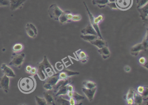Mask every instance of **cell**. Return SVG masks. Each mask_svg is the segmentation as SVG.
I'll return each instance as SVG.
<instances>
[{
  "label": "cell",
  "instance_id": "obj_1",
  "mask_svg": "<svg viewBox=\"0 0 148 105\" xmlns=\"http://www.w3.org/2000/svg\"><path fill=\"white\" fill-rule=\"evenodd\" d=\"M56 74L52 65L50 63L46 56H44L43 61L39 64L37 68V75L41 81H45Z\"/></svg>",
  "mask_w": 148,
  "mask_h": 105
},
{
  "label": "cell",
  "instance_id": "obj_2",
  "mask_svg": "<svg viewBox=\"0 0 148 105\" xmlns=\"http://www.w3.org/2000/svg\"><path fill=\"white\" fill-rule=\"evenodd\" d=\"M36 83L32 77L21 78L18 83L20 90L24 93H30L32 92L36 87Z\"/></svg>",
  "mask_w": 148,
  "mask_h": 105
},
{
  "label": "cell",
  "instance_id": "obj_3",
  "mask_svg": "<svg viewBox=\"0 0 148 105\" xmlns=\"http://www.w3.org/2000/svg\"><path fill=\"white\" fill-rule=\"evenodd\" d=\"M84 4L85 7L86 9V11H87V12H88V15H89V18H90V24L93 27V28L95 29L96 31L97 32L99 37V38L101 39H103L102 36H101V33H100V30H99L98 24L103 20V15H100L98 16L97 18H94V16H93V15L89 11L88 7H87V5L86 4L85 2H84Z\"/></svg>",
  "mask_w": 148,
  "mask_h": 105
},
{
  "label": "cell",
  "instance_id": "obj_4",
  "mask_svg": "<svg viewBox=\"0 0 148 105\" xmlns=\"http://www.w3.org/2000/svg\"><path fill=\"white\" fill-rule=\"evenodd\" d=\"M25 57V55L24 53H21V54L14 53L13 54L12 59L9 64L11 66L17 67V68L21 67L24 62Z\"/></svg>",
  "mask_w": 148,
  "mask_h": 105
},
{
  "label": "cell",
  "instance_id": "obj_5",
  "mask_svg": "<svg viewBox=\"0 0 148 105\" xmlns=\"http://www.w3.org/2000/svg\"><path fill=\"white\" fill-rule=\"evenodd\" d=\"M64 12L57 5H51L48 9V13L51 18L55 20H58L59 18Z\"/></svg>",
  "mask_w": 148,
  "mask_h": 105
},
{
  "label": "cell",
  "instance_id": "obj_6",
  "mask_svg": "<svg viewBox=\"0 0 148 105\" xmlns=\"http://www.w3.org/2000/svg\"><path fill=\"white\" fill-rule=\"evenodd\" d=\"M59 80L58 73H56L46 80V81L44 83V88L47 91L51 90Z\"/></svg>",
  "mask_w": 148,
  "mask_h": 105
},
{
  "label": "cell",
  "instance_id": "obj_7",
  "mask_svg": "<svg viewBox=\"0 0 148 105\" xmlns=\"http://www.w3.org/2000/svg\"><path fill=\"white\" fill-rule=\"evenodd\" d=\"M115 3L117 9L126 11L132 5L133 0H115Z\"/></svg>",
  "mask_w": 148,
  "mask_h": 105
},
{
  "label": "cell",
  "instance_id": "obj_8",
  "mask_svg": "<svg viewBox=\"0 0 148 105\" xmlns=\"http://www.w3.org/2000/svg\"><path fill=\"white\" fill-rule=\"evenodd\" d=\"M10 79L8 77L4 75L0 78V89L8 93L9 90Z\"/></svg>",
  "mask_w": 148,
  "mask_h": 105
},
{
  "label": "cell",
  "instance_id": "obj_9",
  "mask_svg": "<svg viewBox=\"0 0 148 105\" xmlns=\"http://www.w3.org/2000/svg\"><path fill=\"white\" fill-rule=\"evenodd\" d=\"M27 0H9L10 9L12 11H16L24 5Z\"/></svg>",
  "mask_w": 148,
  "mask_h": 105
},
{
  "label": "cell",
  "instance_id": "obj_10",
  "mask_svg": "<svg viewBox=\"0 0 148 105\" xmlns=\"http://www.w3.org/2000/svg\"><path fill=\"white\" fill-rule=\"evenodd\" d=\"M1 70L4 75L9 77H16V75L12 69L5 64L3 63L1 64Z\"/></svg>",
  "mask_w": 148,
  "mask_h": 105
},
{
  "label": "cell",
  "instance_id": "obj_11",
  "mask_svg": "<svg viewBox=\"0 0 148 105\" xmlns=\"http://www.w3.org/2000/svg\"><path fill=\"white\" fill-rule=\"evenodd\" d=\"M82 90L86 98L88 99V100L90 102L92 101L97 90V87H95L91 89H88L84 87L82 88Z\"/></svg>",
  "mask_w": 148,
  "mask_h": 105
},
{
  "label": "cell",
  "instance_id": "obj_12",
  "mask_svg": "<svg viewBox=\"0 0 148 105\" xmlns=\"http://www.w3.org/2000/svg\"><path fill=\"white\" fill-rule=\"evenodd\" d=\"M71 83V78L70 77H68L67 79L65 80H59L58 82L56 85L53 87V89L54 92L56 93L60 88L62 87L63 86L67 84H70Z\"/></svg>",
  "mask_w": 148,
  "mask_h": 105
},
{
  "label": "cell",
  "instance_id": "obj_13",
  "mask_svg": "<svg viewBox=\"0 0 148 105\" xmlns=\"http://www.w3.org/2000/svg\"><path fill=\"white\" fill-rule=\"evenodd\" d=\"M79 60L81 62L84 63L86 62L88 60V56L87 54L81 49H79L75 52Z\"/></svg>",
  "mask_w": 148,
  "mask_h": 105
},
{
  "label": "cell",
  "instance_id": "obj_14",
  "mask_svg": "<svg viewBox=\"0 0 148 105\" xmlns=\"http://www.w3.org/2000/svg\"><path fill=\"white\" fill-rule=\"evenodd\" d=\"M81 33L83 35H93L98 36L97 32L90 24H89L86 28L83 29L81 30Z\"/></svg>",
  "mask_w": 148,
  "mask_h": 105
},
{
  "label": "cell",
  "instance_id": "obj_15",
  "mask_svg": "<svg viewBox=\"0 0 148 105\" xmlns=\"http://www.w3.org/2000/svg\"><path fill=\"white\" fill-rule=\"evenodd\" d=\"M143 50H145L142 43L137 44L132 46L131 48V51L132 55L133 56H136Z\"/></svg>",
  "mask_w": 148,
  "mask_h": 105
},
{
  "label": "cell",
  "instance_id": "obj_16",
  "mask_svg": "<svg viewBox=\"0 0 148 105\" xmlns=\"http://www.w3.org/2000/svg\"><path fill=\"white\" fill-rule=\"evenodd\" d=\"M44 97L48 105H55V100L52 94L49 91L44 93Z\"/></svg>",
  "mask_w": 148,
  "mask_h": 105
},
{
  "label": "cell",
  "instance_id": "obj_17",
  "mask_svg": "<svg viewBox=\"0 0 148 105\" xmlns=\"http://www.w3.org/2000/svg\"><path fill=\"white\" fill-rule=\"evenodd\" d=\"M140 13V17L143 20H148V4L141 8H138Z\"/></svg>",
  "mask_w": 148,
  "mask_h": 105
},
{
  "label": "cell",
  "instance_id": "obj_18",
  "mask_svg": "<svg viewBox=\"0 0 148 105\" xmlns=\"http://www.w3.org/2000/svg\"><path fill=\"white\" fill-rule=\"evenodd\" d=\"M90 43L97 47L98 49H101L105 46H107V43L103 40V39H101L100 38L95 39Z\"/></svg>",
  "mask_w": 148,
  "mask_h": 105
},
{
  "label": "cell",
  "instance_id": "obj_19",
  "mask_svg": "<svg viewBox=\"0 0 148 105\" xmlns=\"http://www.w3.org/2000/svg\"><path fill=\"white\" fill-rule=\"evenodd\" d=\"M98 52L102 56L103 59H107L110 55V52L107 46H105L101 49H99Z\"/></svg>",
  "mask_w": 148,
  "mask_h": 105
},
{
  "label": "cell",
  "instance_id": "obj_20",
  "mask_svg": "<svg viewBox=\"0 0 148 105\" xmlns=\"http://www.w3.org/2000/svg\"><path fill=\"white\" fill-rule=\"evenodd\" d=\"M133 100H134V104L137 105H141L143 101L142 96L137 91L135 90Z\"/></svg>",
  "mask_w": 148,
  "mask_h": 105
},
{
  "label": "cell",
  "instance_id": "obj_21",
  "mask_svg": "<svg viewBox=\"0 0 148 105\" xmlns=\"http://www.w3.org/2000/svg\"><path fill=\"white\" fill-rule=\"evenodd\" d=\"M109 2V0H92V4L97 5L100 8L105 7Z\"/></svg>",
  "mask_w": 148,
  "mask_h": 105
},
{
  "label": "cell",
  "instance_id": "obj_22",
  "mask_svg": "<svg viewBox=\"0 0 148 105\" xmlns=\"http://www.w3.org/2000/svg\"><path fill=\"white\" fill-rule=\"evenodd\" d=\"M98 36L93 35H80V38L86 42L90 43L98 38Z\"/></svg>",
  "mask_w": 148,
  "mask_h": 105
},
{
  "label": "cell",
  "instance_id": "obj_23",
  "mask_svg": "<svg viewBox=\"0 0 148 105\" xmlns=\"http://www.w3.org/2000/svg\"><path fill=\"white\" fill-rule=\"evenodd\" d=\"M83 85L85 88L91 89L97 87V84L94 82L91 81H86L83 82Z\"/></svg>",
  "mask_w": 148,
  "mask_h": 105
},
{
  "label": "cell",
  "instance_id": "obj_24",
  "mask_svg": "<svg viewBox=\"0 0 148 105\" xmlns=\"http://www.w3.org/2000/svg\"><path fill=\"white\" fill-rule=\"evenodd\" d=\"M68 84L65 85L63 86L62 87L60 88L57 92H56L55 96H64L67 94L68 92V89H67V86Z\"/></svg>",
  "mask_w": 148,
  "mask_h": 105
},
{
  "label": "cell",
  "instance_id": "obj_25",
  "mask_svg": "<svg viewBox=\"0 0 148 105\" xmlns=\"http://www.w3.org/2000/svg\"><path fill=\"white\" fill-rule=\"evenodd\" d=\"M70 12L65 11L63 13L60 15L58 21L60 24H64L67 22H69L67 18V14Z\"/></svg>",
  "mask_w": 148,
  "mask_h": 105
},
{
  "label": "cell",
  "instance_id": "obj_26",
  "mask_svg": "<svg viewBox=\"0 0 148 105\" xmlns=\"http://www.w3.org/2000/svg\"><path fill=\"white\" fill-rule=\"evenodd\" d=\"M25 30L27 35L31 38H35L37 37V35H36L33 30L29 26L28 23L26 26Z\"/></svg>",
  "mask_w": 148,
  "mask_h": 105
},
{
  "label": "cell",
  "instance_id": "obj_27",
  "mask_svg": "<svg viewBox=\"0 0 148 105\" xmlns=\"http://www.w3.org/2000/svg\"><path fill=\"white\" fill-rule=\"evenodd\" d=\"M57 102L60 105H70L69 100L64 98L62 96H58V98L57 99Z\"/></svg>",
  "mask_w": 148,
  "mask_h": 105
},
{
  "label": "cell",
  "instance_id": "obj_28",
  "mask_svg": "<svg viewBox=\"0 0 148 105\" xmlns=\"http://www.w3.org/2000/svg\"><path fill=\"white\" fill-rule=\"evenodd\" d=\"M73 97L76 100V104H78V103H79L81 101L85 99L84 96L78 93L77 92H74V91H73Z\"/></svg>",
  "mask_w": 148,
  "mask_h": 105
},
{
  "label": "cell",
  "instance_id": "obj_29",
  "mask_svg": "<svg viewBox=\"0 0 148 105\" xmlns=\"http://www.w3.org/2000/svg\"><path fill=\"white\" fill-rule=\"evenodd\" d=\"M24 49V45L20 43L16 44L13 47V50L14 52H18L22 51Z\"/></svg>",
  "mask_w": 148,
  "mask_h": 105
},
{
  "label": "cell",
  "instance_id": "obj_30",
  "mask_svg": "<svg viewBox=\"0 0 148 105\" xmlns=\"http://www.w3.org/2000/svg\"><path fill=\"white\" fill-rule=\"evenodd\" d=\"M36 102L37 105H46L47 104L45 99L44 98H40L38 96H35Z\"/></svg>",
  "mask_w": 148,
  "mask_h": 105
},
{
  "label": "cell",
  "instance_id": "obj_31",
  "mask_svg": "<svg viewBox=\"0 0 148 105\" xmlns=\"http://www.w3.org/2000/svg\"><path fill=\"white\" fill-rule=\"evenodd\" d=\"M134 93H135V90L132 88H131L128 90L127 94L125 96V99L126 100L130 98H133L134 95Z\"/></svg>",
  "mask_w": 148,
  "mask_h": 105
},
{
  "label": "cell",
  "instance_id": "obj_32",
  "mask_svg": "<svg viewBox=\"0 0 148 105\" xmlns=\"http://www.w3.org/2000/svg\"><path fill=\"white\" fill-rule=\"evenodd\" d=\"M136 2L138 8H141L148 4V0H137Z\"/></svg>",
  "mask_w": 148,
  "mask_h": 105
},
{
  "label": "cell",
  "instance_id": "obj_33",
  "mask_svg": "<svg viewBox=\"0 0 148 105\" xmlns=\"http://www.w3.org/2000/svg\"><path fill=\"white\" fill-rule=\"evenodd\" d=\"M58 75L60 80H65L69 77L65 71L64 69L62 70L61 72L58 73Z\"/></svg>",
  "mask_w": 148,
  "mask_h": 105
},
{
  "label": "cell",
  "instance_id": "obj_34",
  "mask_svg": "<svg viewBox=\"0 0 148 105\" xmlns=\"http://www.w3.org/2000/svg\"><path fill=\"white\" fill-rule=\"evenodd\" d=\"M142 45L143 46L144 49H146L148 48V39H147V32H146V35L143 40L142 43Z\"/></svg>",
  "mask_w": 148,
  "mask_h": 105
},
{
  "label": "cell",
  "instance_id": "obj_35",
  "mask_svg": "<svg viewBox=\"0 0 148 105\" xmlns=\"http://www.w3.org/2000/svg\"><path fill=\"white\" fill-rule=\"evenodd\" d=\"M10 5L8 0H0V7H6Z\"/></svg>",
  "mask_w": 148,
  "mask_h": 105
},
{
  "label": "cell",
  "instance_id": "obj_36",
  "mask_svg": "<svg viewBox=\"0 0 148 105\" xmlns=\"http://www.w3.org/2000/svg\"><path fill=\"white\" fill-rule=\"evenodd\" d=\"M143 96V100H146L148 99V87L146 86L145 87V89L143 93H142L141 95Z\"/></svg>",
  "mask_w": 148,
  "mask_h": 105
},
{
  "label": "cell",
  "instance_id": "obj_37",
  "mask_svg": "<svg viewBox=\"0 0 148 105\" xmlns=\"http://www.w3.org/2000/svg\"><path fill=\"white\" fill-rule=\"evenodd\" d=\"M81 18L82 17L81 15L79 14H75V15H73L72 20L73 21H78L81 20Z\"/></svg>",
  "mask_w": 148,
  "mask_h": 105
},
{
  "label": "cell",
  "instance_id": "obj_38",
  "mask_svg": "<svg viewBox=\"0 0 148 105\" xmlns=\"http://www.w3.org/2000/svg\"><path fill=\"white\" fill-rule=\"evenodd\" d=\"M139 63L142 65V66H143V65H146V66H147V62L145 58H140L139 59Z\"/></svg>",
  "mask_w": 148,
  "mask_h": 105
},
{
  "label": "cell",
  "instance_id": "obj_39",
  "mask_svg": "<svg viewBox=\"0 0 148 105\" xmlns=\"http://www.w3.org/2000/svg\"><path fill=\"white\" fill-rule=\"evenodd\" d=\"M56 68L58 70H62L64 69V65L62 64L61 63L58 62L56 64Z\"/></svg>",
  "mask_w": 148,
  "mask_h": 105
},
{
  "label": "cell",
  "instance_id": "obj_40",
  "mask_svg": "<svg viewBox=\"0 0 148 105\" xmlns=\"http://www.w3.org/2000/svg\"><path fill=\"white\" fill-rule=\"evenodd\" d=\"M28 25H29V26H30L31 28L34 31L36 35H38V30H37V28H36V26L34 25L33 24H32V23H28Z\"/></svg>",
  "mask_w": 148,
  "mask_h": 105
},
{
  "label": "cell",
  "instance_id": "obj_41",
  "mask_svg": "<svg viewBox=\"0 0 148 105\" xmlns=\"http://www.w3.org/2000/svg\"><path fill=\"white\" fill-rule=\"evenodd\" d=\"M107 6L109 7L110 8L112 9H117L116 6V4L115 2H109L107 4Z\"/></svg>",
  "mask_w": 148,
  "mask_h": 105
},
{
  "label": "cell",
  "instance_id": "obj_42",
  "mask_svg": "<svg viewBox=\"0 0 148 105\" xmlns=\"http://www.w3.org/2000/svg\"><path fill=\"white\" fill-rule=\"evenodd\" d=\"M145 87H143V86H140L137 88V92L138 93L142 95V93H143L145 89Z\"/></svg>",
  "mask_w": 148,
  "mask_h": 105
},
{
  "label": "cell",
  "instance_id": "obj_43",
  "mask_svg": "<svg viewBox=\"0 0 148 105\" xmlns=\"http://www.w3.org/2000/svg\"><path fill=\"white\" fill-rule=\"evenodd\" d=\"M69 102H70V105H75L76 104V102L75 99L73 97H71L69 100Z\"/></svg>",
  "mask_w": 148,
  "mask_h": 105
},
{
  "label": "cell",
  "instance_id": "obj_44",
  "mask_svg": "<svg viewBox=\"0 0 148 105\" xmlns=\"http://www.w3.org/2000/svg\"><path fill=\"white\" fill-rule=\"evenodd\" d=\"M29 73L32 75H35V74H37V68H35V67H32Z\"/></svg>",
  "mask_w": 148,
  "mask_h": 105
},
{
  "label": "cell",
  "instance_id": "obj_45",
  "mask_svg": "<svg viewBox=\"0 0 148 105\" xmlns=\"http://www.w3.org/2000/svg\"><path fill=\"white\" fill-rule=\"evenodd\" d=\"M127 101V103L128 105H132L134 104V100L133 98H130L126 100Z\"/></svg>",
  "mask_w": 148,
  "mask_h": 105
},
{
  "label": "cell",
  "instance_id": "obj_46",
  "mask_svg": "<svg viewBox=\"0 0 148 105\" xmlns=\"http://www.w3.org/2000/svg\"><path fill=\"white\" fill-rule=\"evenodd\" d=\"M73 17V14H72L70 12H69L67 14V18H68V20L69 22L71 21Z\"/></svg>",
  "mask_w": 148,
  "mask_h": 105
},
{
  "label": "cell",
  "instance_id": "obj_47",
  "mask_svg": "<svg viewBox=\"0 0 148 105\" xmlns=\"http://www.w3.org/2000/svg\"><path fill=\"white\" fill-rule=\"evenodd\" d=\"M67 89H68V91H72L73 92L74 90V88H73V86L71 84V83H70L67 86Z\"/></svg>",
  "mask_w": 148,
  "mask_h": 105
},
{
  "label": "cell",
  "instance_id": "obj_48",
  "mask_svg": "<svg viewBox=\"0 0 148 105\" xmlns=\"http://www.w3.org/2000/svg\"><path fill=\"white\" fill-rule=\"evenodd\" d=\"M124 70L125 72H130L131 70V68L130 66H128V65H126V66L124 67Z\"/></svg>",
  "mask_w": 148,
  "mask_h": 105
},
{
  "label": "cell",
  "instance_id": "obj_49",
  "mask_svg": "<svg viewBox=\"0 0 148 105\" xmlns=\"http://www.w3.org/2000/svg\"><path fill=\"white\" fill-rule=\"evenodd\" d=\"M67 96L69 97V98H71V97H73V91H68L67 92Z\"/></svg>",
  "mask_w": 148,
  "mask_h": 105
},
{
  "label": "cell",
  "instance_id": "obj_50",
  "mask_svg": "<svg viewBox=\"0 0 148 105\" xmlns=\"http://www.w3.org/2000/svg\"><path fill=\"white\" fill-rule=\"evenodd\" d=\"M32 66H30V65H28V66H27L26 68V70L27 72V73H30L31 70H32Z\"/></svg>",
  "mask_w": 148,
  "mask_h": 105
}]
</instances>
